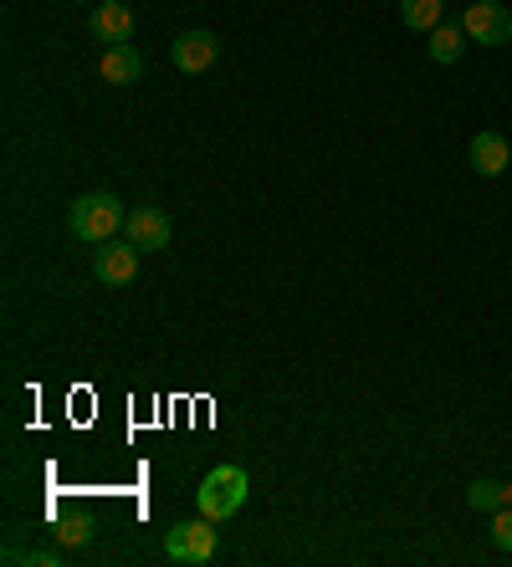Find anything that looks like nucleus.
<instances>
[{
    "label": "nucleus",
    "instance_id": "f03ea898",
    "mask_svg": "<svg viewBox=\"0 0 512 567\" xmlns=\"http://www.w3.org/2000/svg\"><path fill=\"white\" fill-rule=\"evenodd\" d=\"M246 491H252V475H246L242 465H216V471L201 481V491H195V506H201V516H211V522H231V516L246 506Z\"/></svg>",
    "mask_w": 512,
    "mask_h": 567
},
{
    "label": "nucleus",
    "instance_id": "dca6fc26",
    "mask_svg": "<svg viewBox=\"0 0 512 567\" xmlns=\"http://www.w3.org/2000/svg\"><path fill=\"white\" fill-rule=\"evenodd\" d=\"M492 542H498L502 553H512V506H498V512H492Z\"/></svg>",
    "mask_w": 512,
    "mask_h": 567
},
{
    "label": "nucleus",
    "instance_id": "4468645a",
    "mask_svg": "<svg viewBox=\"0 0 512 567\" xmlns=\"http://www.w3.org/2000/svg\"><path fill=\"white\" fill-rule=\"evenodd\" d=\"M52 537L62 542V547H82V542L93 537V522H88V516H62Z\"/></svg>",
    "mask_w": 512,
    "mask_h": 567
},
{
    "label": "nucleus",
    "instance_id": "f257e3e1",
    "mask_svg": "<svg viewBox=\"0 0 512 567\" xmlns=\"http://www.w3.org/2000/svg\"><path fill=\"white\" fill-rule=\"evenodd\" d=\"M123 220H129V210H123V199L109 195V189H88V195L72 199V210H68L72 236L88 240V246H109L123 230Z\"/></svg>",
    "mask_w": 512,
    "mask_h": 567
},
{
    "label": "nucleus",
    "instance_id": "f3484780",
    "mask_svg": "<svg viewBox=\"0 0 512 567\" xmlns=\"http://www.w3.org/2000/svg\"><path fill=\"white\" fill-rule=\"evenodd\" d=\"M508 506H512V481H508Z\"/></svg>",
    "mask_w": 512,
    "mask_h": 567
},
{
    "label": "nucleus",
    "instance_id": "7ed1b4c3",
    "mask_svg": "<svg viewBox=\"0 0 512 567\" xmlns=\"http://www.w3.org/2000/svg\"><path fill=\"white\" fill-rule=\"evenodd\" d=\"M216 527L221 522H211V516H201V522H175V527L164 532V557L180 567H205L216 557Z\"/></svg>",
    "mask_w": 512,
    "mask_h": 567
},
{
    "label": "nucleus",
    "instance_id": "1a4fd4ad",
    "mask_svg": "<svg viewBox=\"0 0 512 567\" xmlns=\"http://www.w3.org/2000/svg\"><path fill=\"white\" fill-rule=\"evenodd\" d=\"M88 27H93L98 41H109V47H123V41H134V11H129L123 0H103Z\"/></svg>",
    "mask_w": 512,
    "mask_h": 567
},
{
    "label": "nucleus",
    "instance_id": "9b49d317",
    "mask_svg": "<svg viewBox=\"0 0 512 567\" xmlns=\"http://www.w3.org/2000/svg\"><path fill=\"white\" fill-rule=\"evenodd\" d=\"M467 31H461V21L457 27H451V21H441V27L431 31V47H426V52H431V62H441V66H451V62H461V52H467Z\"/></svg>",
    "mask_w": 512,
    "mask_h": 567
},
{
    "label": "nucleus",
    "instance_id": "2eb2a0df",
    "mask_svg": "<svg viewBox=\"0 0 512 567\" xmlns=\"http://www.w3.org/2000/svg\"><path fill=\"white\" fill-rule=\"evenodd\" d=\"M6 563H37V567H57V563H62V553H57V547H27V553H21V547H11V553H6Z\"/></svg>",
    "mask_w": 512,
    "mask_h": 567
},
{
    "label": "nucleus",
    "instance_id": "0eeeda50",
    "mask_svg": "<svg viewBox=\"0 0 512 567\" xmlns=\"http://www.w3.org/2000/svg\"><path fill=\"white\" fill-rule=\"evenodd\" d=\"M93 277L103 281V287H129V281L139 277V246L134 240H123V246H98L93 251Z\"/></svg>",
    "mask_w": 512,
    "mask_h": 567
},
{
    "label": "nucleus",
    "instance_id": "9d476101",
    "mask_svg": "<svg viewBox=\"0 0 512 567\" xmlns=\"http://www.w3.org/2000/svg\"><path fill=\"white\" fill-rule=\"evenodd\" d=\"M98 72H103V82H113V87H129V82L144 78V52H139L134 41H123V47H109Z\"/></svg>",
    "mask_w": 512,
    "mask_h": 567
},
{
    "label": "nucleus",
    "instance_id": "39448f33",
    "mask_svg": "<svg viewBox=\"0 0 512 567\" xmlns=\"http://www.w3.org/2000/svg\"><path fill=\"white\" fill-rule=\"evenodd\" d=\"M170 236H175V225H170V215L160 205H134L129 220H123V240H134L139 251H164Z\"/></svg>",
    "mask_w": 512,
    "mask_h": 567
},
{
    "label": "nucleus",
    "instance_id": "423d86ee",
    "mask_svg": "<svg viewBox=\"0 0 512 567\" xmlns=\"http://www.w3.org/2000/svg\"><path fill=\"white\" fill-rule=\"evenodd\" d=\"M216 56H221L216 31H185V37H175V47H170V62H175V72H185V78L211 72Z\"/></svg>",
    "mask_w": 512,
    "mask_h": 567
},
{
    "label": "nucleus",
    "instance_id": "6e6552de",
    "mask_svg": "<svg viewBox=\"0 0 512 567\" xmlns=\"http://www.w3.org/2000/svg\"><path fill=\"white\" fill-rule=\"evenodd\" d=\"M508 164H512V144L502 138L498 128H482L472 138V169L482 174V179H498V174H508Z\"/></svg>",
    "mask_w": 512,
    "mask_h": 567
},
{
    "label": "nucleus",
    "instance_id": "f8f14e48",
    "mask_svg": "<svg viewBox=\"0 0 512 567\" xmlns=\"http://www.w3.org/2000/svg\"><path fill=\"white\" fill-rule=\"evenodd\" d=\"M400 21L410 31H436L446 21V0H400Z\"/></svg>",
    "mask_w": 512,
    "mask_h": 567
},
{
    "label": "nucleus",
    "instance_id": "20e7f679",
    "mask_svg": "<svg viewBox=\"0 0 512 567\" xmlns=\"http://www.w3.org/2000/svg\"><path fill=\"white\" fill-rule=\"evenodd\" d=\"M461 31L482 47H508L512 41V11L502 0H472L467 11H461Z\"/></svg>",
    "mask_w": 512,
    "mask_h": 567
},
{
    "label": "nucleus",
    "instance_id": "ddd939ff",
    "mask_svg": "<svg viewBox=\"0 0 512 567\" xmlns=\"http://www.w3.org/2000/svg\"><path fill=\"white\" fill-rule=\"evenodd\" d=\"M467 506H472V512H482V516H492L498 512V506H508V486H498V481H472V486H467Z\"/></svg>",
    "mask_w": 512,
    "mask_h": 567
}]
</instances>
